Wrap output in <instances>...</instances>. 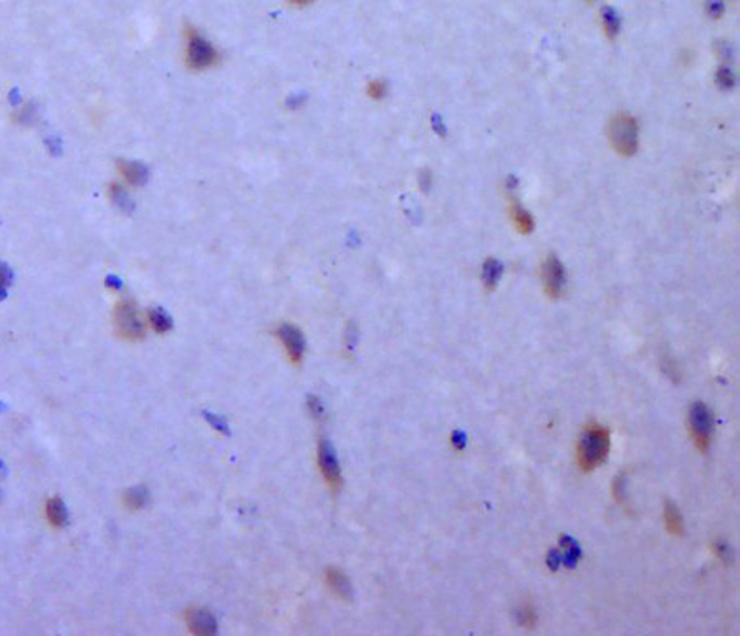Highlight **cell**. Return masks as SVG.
Returning <instances> with one entry per match:
<instances>
[{"label": "cell", "mask_w": 740, "mask_h": 636, "mask_svg": "<svg viewBox=\"0 0 740 636\" xmlns=\"http://www.w3.org/2000/svg\"><path fill=\"white\" fill-rule=\"evenodd\" d=\"M186 625L192 635L197 636H209L214 635L217 630L216 618L207 612L206 608H189L186 610Z\"/></svg>", "instance_id": "obj_9"}, {"label": "cell", "mask_w": 740, "mask_h": 636, "mask_svg": "<svg viewBox=\"0 0 740 636\" xmlns=\"http://www.w3.org/2000/svg\"><path fill=\"white\" fill-rule=\"evenodd\" d=\"M186 65L194 71H202L219 64V51L199 30H186Z\"/></svg>", "instance_id": "obj_4"}, {"label": "cell", "mask_w": 740, "mask_h": 636, "mask_svg": "<svg viewBox=\"0 0 740 636\" xmlns=\"http://www.w3.org/2000/svg\"><path fill=\"white\" fill-rule=\"evenodd\" d=\"M113 325L116 335L126 342L143 340L148 330V320L131 299L119 300L114 307Z\"/></svg>", "instance_id": "obj_2"}, {"label": "cell", "mask_w": 740, "mask_h": 636, "mask_svg": "<svg viewBox=\"0 0 740 636\" xmlns=\"http://www.w3.org/2000/svg\"><path fill=\"white\" fill-rule=\"evenodd\" d=\"M388 86L384 80H373L369 81L368 85V96H371L373 100H381V98L386 96Z\"/></svg>", "instance_id": "obj_19"}, {"label": "cell", "mask_w": 740, "mask_h": 636, "mask_svg": "<svg viewBox=\"0 0 740 636\" xmlns=\"http://www.w3.org/2000/svg\"><path fill=\"white\" fill-rule=\"evenodd\" d=\"M540 275L545 295L551 300H559L560 297L564 295L566 284L565 269L564 265H561L560 259L555 257L554 254H550L549 257L544 260V264H541Z\"/></svg>", "instance_id": "obj_6"}, {"label": "cell", "mask_w": 740, "mask_h": 636, "mask_svg": "<svg viewBox=\"0 0 740 636\" xmlns=\"http://www.w3.org/2000/svg\"><path fill=\"white\" fill-rule=\"evenodd\" d=\"M519 620H520V625H522V627H527V628L535 627L536 613L530 603H524L522 607H520Z\"/></svg>", "instance_id": "obj_18"}, {"label": "cell", "mask_w": 740, "mask_h": 636, "mask_svg": "<svg viewBox=\"0 0 740 636\" xmlns=\"http://www.w3.org/2000/svg\"><path fill=\"white\" fill-rule=\"evenodd\" d=\"M509 214H510V221H512L514 227L517 229V232L527 236V234L534 231V217L530 216V212L525 209L520 202L510 201Z\"/></svg>", "instance_id": "obj_12"}, {"label": "cell", "mask_w": 740, "mask_h": 636, "mask_svg": "<svg viewBox=\"0 0 740 636\" xmlns=\"http://www.w3.org/2000/svg\"><path fill=\"white\" fill-rule=\"evenodd\" d=\"M500 279V265L495 262V260H487L486 265H484V274L482 280L484 285H486L487 290H494L495 285H497Z\"/></svg>", "instance_id": "obj_17"}, {"label": "cell", "mask_w": 740, "mask_h": 636, "mask_svg": "<svg viewBox=\"0 0 740 636\" xmlns=\"http://www.w3.org/2000/svg\"><path fill=\"white\" fill-rule=\"evenodd\" d=\"M290 2L294 5H299V7H304V5H309L310 2H314V0H290Z\"/></svg>", "instance_id": "obj_23"}, {"label": "cell", "mask_w": 740, "mask_h": 636, "mask_svg": "<svg viewBox=\"0 0 740 636\" xmlns=\"http://www.w3.org/2000/svg\"><path fill=\"white\" fill-rule=\"evenodd\" d=\"M608 138L611 148L621 156H633L638 151L639 128L636 119L629 113L614 114L609 121Z\"/></svg>", "instance_id": "obj_3"}, {"label": "cell", "mask_w": 740, "mask_h": 636, "mask_svg": "<svg viewBox=\"0 0 740 636\" xmlns=\"http://www.w3.org/2000/svg\"><path fill=\"white\" fill-rule=\"evenodd\" d=\"M664 525L671 535L674 537H682L684 535V519L679 512V509L676 507L672 502H666L664 505Z\"/></svg>", "instance_id": "obj_14"}, {"label": "cell", "mask_w": 740, "mask_h": 636, "mask_svg": "<svg viewBox=\"0 0 740 636\" xmlns=\"http://www.w3.org/2000/svg\"><path fill=\"white\" fill-rule=\"evenodd\" d=\"M716 554L719 555V559L722 560H731V550L727 549L726 544H722V542H719V544L716 545Z\"/></svg>", "instance_id": "obj_20"}, {"label": "cell", "mask_w": 740, "mask_h": 636, "mask_svg": "<svg viewBox=\"0 0 740 636\" xmlns=\"http://www.w3.org/2000/svg\"><path fill=\"white\" fill-rule=\"evenodd\" d=\"M318 467L323 476V481L333 492H338L341 489V469L338 464L336 454L333 451L331 444L328 441H320L318 444Z\"/></svg>", "instance_id": "obj_7"}, {"label": "cell", "mask_w": 740, "mask_h": 636, "mask_svg": "<svg viewBox=\"0 0 740 636\" xmlns=\"http://www.w3.org/2000/svg\"><path fill=\"white\" fill-rule=\"evenodd\" d=\"M611 449V436L608 427L598 423H590L578 437L576 462L583 472H591L603 466Z\"/></svg>", "instance_id": "obj_1"}, {"label": "cell", "mask_w": 740, "mask_h": 636, "mask_svg": "<svg viewBox=\"0 0 740 636\" xmlns=\"http://www.w3.org/2000/svg\"><path fill=\"white\" fill-rule=\"evenodd\" d=\"M149 323V327L153 328L154 332L158 333H166L171 330V327H173V323H171V318L169 315H166L163 310L161 309H153L148 312V318H146Z\"/></svg>", "instance_id": "obj_16"}, {"label": "cell", "mask_w": 740, "mask_h": 636, "mask_svg": "<svg viewBox=\"0 0 740 636\" xmlns=\"http://www.w3.org/2000/svg\"><path fill=\"white\" fill-rule=\"evenodd\" d=\"M9 282H10L9 269L5 267L4 264H0V290H4L5 285H9Z\"/></svg>", "instance_id": "obj_21"}, {"label": "cell", "mask_w": 740, "mask_h": 636, "mask_svg": "<svg viewBox=\"0 0 740 636\" xmlns=\"http://www.w3.org/2000/svg\"><path fill=\"white\" fill-rule=\"evenodd\" d=\"M310 408H311V413H314L315 418H320V416L323 414V406L320 401H318V398H310Z\"/></svg>", "instance_id": "obj_22"}, {"label": "cell", "mask_w": 740, "mask_h": 636, "mask_svg": "<svg viewBox=\"0 0 740 636\" xmlns=\"http://www.w3.org/2000/svg\"><path fill=\"white\" fill-rule=\"evenodd\" d=\"M277 337L280 343H282L286 354H289L290 362L299 364L301 359H304L305 353V340L301 332L291 323H284L277 328Z\"/></svg>", "instance_id": "obj_8"}, {"label": "cell", "mask_w": 740, "mask_h": 636, "mask_svg": "<svg viewBox=\"0 0 740 636\" xmlns=\"http://www.w3.org/2000/svg\"><path fill=\"white\" fill-rule=\"evenodd\" d=\"M45 517L49 524L55 529L65 527L69 522V510L65 507V502L60 497H50L45 504Z\"/></svg>", "instance_id": "obj_11"}, {"label": "cell", "mask_w": 740, "mask_h": 636, "mask_svg": "<svg viewBox=\"0 0 740 636\" xmlns=\"http://www.w3.org/2000/svg\"><path fill=\"white\" fill-rule=\"evenodd\" d=\"M714 414L704 403H694L689 409V432L701 452H707L712 442Z\"/></svg>", "instance_id": "obj_5"}, {"label": "cell", "mask_w": 740, "mask_h": 636, "mask_svg": "<svg viewBox=\"0 0 740 636\" xmlns=\"http://www.w3.org/2000/svg\"><path fill=\"white\" fill-rule=\"evenodd\" d=\"M148 499H149V494H148V489L143 487V486H136V487H131L128 489L126 492H124L123 495V504L124 507L129 509V510H139L143 509L146 504H148Z\"/></svg>", "instance_id": "obj_15"}, {"label": "cell", "mask_w": 740, "mask_h": 636, "mask_svg": "<svg viewBox=\"0 0 740 636\" xmlns=\"http://www.w3.org/2000/svg\"><path fill=\"white\" fill-rule=\"evenodd\" d=\"M325 582L328 588H330L331 593L341 600H350L351 598V583L348 580V577L343 573L340 568L330 567L326 568L325 572Z\"/></svg>", "instance_id": "obj_10"}, {"label": "cell", "mask_w": 740, "mask_h": 636, "mask_svg": "<svg viewBox=\"0 0 740 636\" xmlns=\"http://www.w3.org/2000/svg\"><path fill=\"white\" fill-rule=\"evenodd\" d=\"M118 171L124 182L129 186H141L146 181V169L139 163H134V161H118Z\"/></svg>", "instance_id": "obj_13"}]
</instances>
